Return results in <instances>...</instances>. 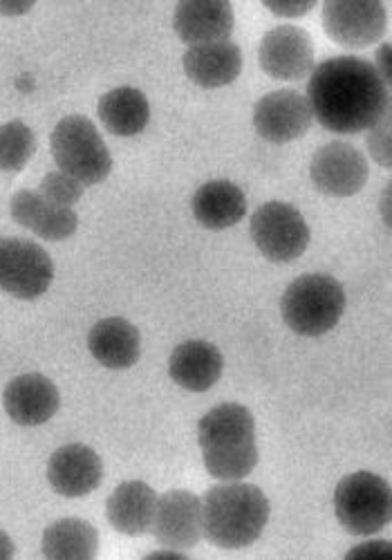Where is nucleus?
I'll list each match as a JSON object with an SVG mask.
<instances>
[{
    "label": "nucleus",
    "instance_id": "8",
    "mask_svg": "<svg viewBox=\"0 0 392 560\" xmlns=\"http://www.w3.org/2000/svg\"><path fill=\"white\" fill-rule=\"evenodd\" d=\"M55 278V262L43 247L21 238H0V290L21 301L47 292Z\"/></svg>",
    "mask_w": 392,
    "mask_h": 560
},
{
    "label": "nucleus",
    "instance_id": "25",
    "mask_svg": "<svg viewBox=\"0 0 392 560\" xmlns=\"http://www.w3.org/2000/svg\"><path fill=\"white\" fill-rule=\"evenodd\" d=\"M36 151V137L23 121L0 126V171L16 173L27 166Z\"/></svg>",
    "mask_w": 392,
    "mask_h": 560
},
{
    "label": "nucleus",
    "instance_id": "2",
    "mask_svg": "<svg viewBox=\"0 0 392 560\" xmlns=\"http://www.w3.org/2000/svg\"><path fill=\"white\" fill-rule=\"evenodd\" d=\"M198 442L211 478L238 482L258 464L256 422L250 408L222 404L209 410L198 424Z\"/></svg>",
    "mask_w": 392,
    "mask_h": 560
},
{
    "label": "nucleus",
    "instance_id": "4",
    "mask_svg": "<svg viewBox=\"0 0 392 560\" xmlns=\"http://www.w3.org/2000/svg\"><path fill=\"white\" fill-rule=\"evenodd\" d=\"M346 310V292L336 278L327 273H308L293 280L285 290L280 312L291 332L301 337H323Z\"/></svg>",
    "mask_w": 392,
    "mask_h": 560
},
{
    "label": "nucleus",
    "instance_id": "23",
    "mask_svg": "<svg viewBox=\"0 0 392 560\" xmlns=\"http://www.w3.org/2000/svg\"><path fill=\"white\" fill-rule=\"evenodd\" d=\"M100 119L117 137H135L151 121V106L141 90L124 85L100 100Z\"/></svg>",
    "mask_w": 392,
    "mask_h": 560
},
{
    "label": "nucleus",
    "instance_id": "16",
    "mask_svg": "<svg viewBox=\"0 0 392 560\" xmlns=\"http://www.w3.org/2000/svg\"><path fill=\"white\" fill-rule=\"evenodd\" d=\"M3 406L19 427H41L57 415L61 395L50 380L32 372V375H21L8 384Z\"/></svg>",
    "mask_w": 392,
    "mask_h": 560
},
{
    "label": "nucleus",
    "instance_id": "26",
    "mask_svg": "<svg viewBox=\"0 0 392 560\" xmlns=\"http://www.w3.org/2000/svg\"><path fill=\"white\" fill-rule=\"evenodd\" d=\"M83 189L85 186L81 182H77L74 177L57 171V173H47L38 186V194L53 205H59V207H68L72 209L81 196H83Z\"/></svg>",
    "mask_w": 392,
    "mask_h": 560
},
{
    "label": "nucleus",
    "instance_id": "17",
    "mask_svg": "<svg viewBox=\"0 0 392 560\" xmlns=\"http://www.w3.org/2000/svg\"><path fill=\"white\" fill-rule=\"evenodd\" d=\"M186 77L205 90H216L233 83L242 72V50L233 40H216L193 45L184 55Z\"/></svg>",
    "mask_w": 392,
    "mask_h": 560
},
{
    "label": "nucleus",
    "instance_id": "19",
    "mask_svg": "<svg viewBox=\"0 0 392 560\" xmlns=\"http://www.w3.org/2000/svg\"><path fill=\"white\" fill-rule=\"evenodd\" d=\"M12 218L34 231L38 238L61 243L74 236L79 226V215L74 209L47 202L38 191H19L12 198Z\"/></svg>",
    "mask_w": 392,
    "mask_h": 560
},
{
    "label": "nucleus",
    "instance_id": "15",
    "mask_svg": "<svg viewBox=\"0 0 392 560\" xmlns=\"http://www.w3.org/2000/svg\"><path fill=\"white\" fill-rule=\"evenodd\" d=\"M233 25V8L227 0H182L173 14L175 34L188 48L216 40H229Z\"/></svg>",
    "mask_w": 392,
    "mask_h": 560
},
{
    "label": "nucleus",
    "instance_id": "28",
    "mask_svg": "<svg viewBox=\"0 0 392 560\" xmlns=\"http://www.w3.org/2000/svg\"><path fill=\"white\" fill-rule=\"evenodd\" d=\"M272 14L276 16H287V19H297V16H305L308 12H312L316 8L314 0H299V3H285V0H265L263 3Z\"/></svg>",
    "mask_w": 392,
    "mask_h": 560
},
{
    "label": "nucleus",
    "instance_id": "3",
    "mask_svg": "<svg viewBox=\"0 0 392 560\" xmlns=\"http://www.w3.org/2000/svg\"><path fill=\"white\" fill-rule=\"evenodd\" d=\"M269 523V500L254 487L227 482L203 498V536L222 549L250 547Z\"/></svg>",
    "mask_w": 392,
    "mask_h": 560
},
{
    "label": "nucleus",
    "instance_id": "18",
    "mask_svg": "<svg viewBox=\"0 0 392 560\" xmlns=\"http://www.w3.org/2000/svg\"><path fill=\"white\" fill-rule=\"evenodd\" d=\"M224 370L222 352L209 341H184L180 343L169 361L171 380L191 393H207L218 384Z\"/></svg>",
    "mask_w": 392,
    "mask_h": 560
},
{
    "label": "nucleus",
    "instance_id": "1",
    "mask_svg": "<svg viewBox=\"0 0 392 560\" xmlns=\"http://www.w3.org/2000/svg\"><path fill=\"white\" fill-rule=\"evenodd\" d=\"M305 97L314 119L338 135L370 130L390 113V88L374 63L359 57H332L316 66Z\"/></svg>",
    "mask_w": 392,
    "mask_h": 560
},
{
    "label": "nucleus",
    "instance_id": "12",
    "mask_svg": "<svg viewBox=\"0 0 392 560\" xmlns=\"http://www.w3.org/2000/svg\"><path fill=\"white\" fill-rule=\"evenodd\" d=\"M314 115L305 95L297 90H276L254 108V128L269 144H289L312 128Z\"/></svg>",
    "mask_w": 392,
    "mask_h": 560
},
{
    "label": "nucleus",
    "instance_id": "5",
    "mask_svg": "<svg viewBox=\"0 0 392 560\" xmlns=\"http://www.w3.org/2000/svg\"><path fill=\"white\" fill-rule=\"evenodd\" d=\"M53 158L61 173L83 186L104 182L113 171V158L100 130L83 115L64 117L50 137Z\"/></svg>",
    "mask_w": 392,
    "mask_h": 560
},
{
    "label": "nucleus",
    "instance_id": "30",
    "mask_svg": "<svg viewBox=\"0 0 392 560\" xmlns=\"http://www.w3.org/2000/svg\"><path fill=\"white\" fill-rule=\"evenodd\" d=\"M348 556H392V547L385 540H372L353 549Z\"/></svg>",
    "mask_w": 392,
    "mask_h": 560
},
{
    "label": "nucleus",
    "instance_id": "20",
    "mask_svg": "<svg viewBox=\"0 0 392 560\" xmlns=\"http://www.w3.org/2000/svg\"><path fill=\"white\" fill-rule=\"evenodd\" d=\"M158 493L139 480L119 485L106 502L108 523L126 536H143L153 529Z\"/></svg>",
    "mask_w": 392,
    "mask_h": 560
},
{
    "label": "nucleus",
    "instance_id": "7",
    "mask_svg": "<svg viewBox=\"0 0 392 560\" xmlns=\"http://www.w3.org/2000/svg\"><path fill=\"white\" fill-rule=\"evenodd\" d=\"M254 245L272 262H291L310 247V226L301 211L287 202H267L250 224Z\"/></svg>",
    "mask_w": 392,
    "mask_h": 560
},
{
    "label": "nucleus",
    "instance_id": "13",
    "mask_svg": "<svg viewBox=\"0 0 392 560\" xmlns=\"http://www.w3.org/2000/svg\"><path fill=\"white\" fill-rule=\"evenodd\" d=\"M162 547L186 551L203 538V500L191 491H169L158 500L153 529Z\"/></svg>",
    "mask_w": 392,
    "mask_h": 560
},
{
    "label": "nucleus",
    "instance_id": "10",
    "mask_svg": "<svg viewBox=\"0 0 392 560\" xmlns=\"http://www.w3.org/2000/svg\"><path fill=\"white\" fill-rule=\"evenodd\" d=\"M368 162L359 149L346 142L321 147L310 164V177L323 196L350 198L368 182Z\"/></svg>",
    "mask_w": 392,
    "mask_h": 560
},
{
    "label": "nucleus",
    "instance_id": "27",
    "mask_svg": "<svg viewBox=\"0 0 392 560\" xmlns=\"http://www.w3.org/2000/svg\"><path fill=\"white\" fill-rule=\"evenodd\" d=\"M368 149L370 155L377 160V164H381L383 168L392 166V142H390V113L383 115L381 121H377L370 128L368 135Z\"/></svg>",
    "mask_w": 392,
    "mask_h": 560
},
{
    "label": "nucleus",
    "instance_id": "22",
    "mask_svg": "<svg viewBox=\"0 0 392 560\" xmlns=\"http://www.w3.org/2000/svg\"><path fill=\"white\" fill-rule=\"evenodd\" d=\"M195 220L211 231H222L238 224L247 213V198L238 184L214 179L203 184L191 200Z\"/></svg>",
    "mask_w": 392,
    "mask_h": 560
},
{
    "label": "nucleus",
    "instance_id": "21",
    "mask_svg": "<svg viewBox=\"0 0 392 560\" xmlns=\"http://www.w3.org/2000/svg\"><path fill=\"white\" fill-rule=\"evenodd\" d=\"M90 354L111 370H126L139 361V330L126 318L113 316L94 325L88 335Z\"/></svg>",
    "mask_w": 392,
    "mask_h": 560
},
{
    "label": "nucleus",
    "instance_id": "14",
    "mask_svg": "<svg viewBox=\"0 0 392 560\" xmlns=\"http://www.w3.org/2000/svg\"><path fill=\"white\" fill-rule=\"evenodd\" d=\"M104 464L85 444H66L47 462V480L59 495L81 498L102 485Z\"/></svg>",
    "mask_w": 392,
    "mask_h": 560
},
{
    "label": "nucleus",
    "instance_id": "31",
    "mask_svg": "<svg viewBox=\"0 0 392 560\" xmlns=\"http://www.w3.org/2000/svg\"><path fill=\"white\" fill-rule=\"evenodd\" d=\"M12 556H14V542L3 529H0V560H8Z\"/></svg>",
    "mask_w": 392,
    "mask_h": 560
},
{
    "label": "nucleus",
    "instance_id": "32",
    "mask_svg": "<svg viewBox=\"0 0 392 560\" xmlns=\"http://www.w3.org/2000/svg\"><path fill=\"white\" fill-rule=\"evenodd\" d=\"M32 10V5L27 3V5H16V3H0V14H5V16H19V14H25V12H30Z\"/></svg>",
    "mask_w": 392,
    "mask_h": 560
},
{
    "label": "nucleus",
    "instance_id": "9",
    "mask_svg": "<svg viewBox=\"0 0 392 560\" xmlns=\"http://www.w3.org/2000/svg\"><path fill=\"white\" fill-rule=\"evenodd\" d=\"M321 21L334 43L364 50L383 36L388 14L379 0H327Z\"/></svg>",
    "mask_w": 392,
    "mask_h": 560
},
{
    "label": "nucleus",
    "instance_id": "11",
    "mask_svg": "<svg viewBox=\"0 0 392 560\" xmlns=\"http://www.w3.org/2000/svg\"><path fill=\"white\" fill-rule=\"evenodd\" d=\"M258 61L278 81H303L314 70V43L297 25H278L263 36Z\"/></svg>",
    "mask_w": 392,
    "mask_h": 560
},
{
    "label": "nucleus",
    "instance_id": "24",
    "mask_svg": "<svg viewBox=\"0 0 392 560\" xmlns=\"http://www.w3.org/2000/svg\"><path fill=\"white\" fill-rule=\"evenodd\" d=\"M100 551V532L81 518H64L43 532V556L50 560H92Z\"/></svg>",
    "mask_w": 392,
    "mask_h": 560
},
{
    "label": "nucleus",
    "instance_id": "6",
    "mask_svg": "<svg viewBox=\"0 0 392 560\" xmlns=\"http://www.w3.org/2000/svg\"><path fill=\"white\" fill-rule=\"evenodd\" d=\"M334 511L348 534L372 536L390 523V485L370 471L346 476L336 485Z\"/></svg>",
    "mask_w": 392,
    "mask_h": 560
},
{
    "label": "nucleus",
    "instance_id": "29",
    "mask_svg": "<svg viewBox=\"0 0 392 560\" xmlns=\"http://www.w3.org/2000/svg\"><path fill=\"white\" fill-rule=\"evenodd\" d=\"M374 70L379 72L381 81L390 88V83H392V59H390V45L388 43H383L381 48H379V52H377Z\"/></svg>",
    "mask_w": 392,
    "mask_h": 560
}]
</instances>
